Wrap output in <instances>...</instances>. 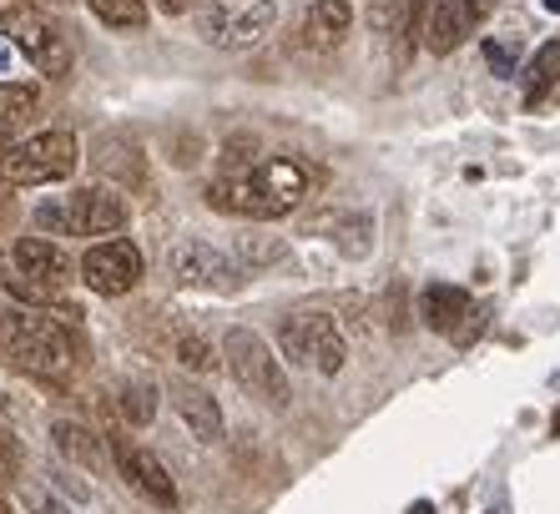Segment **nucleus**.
<instances>
[{
    "label": "nucleus",
    "instance_id": "obj_19",
    "mask_svg": "<svg viewBox=\"0 0 560 514\" xmlns=\"http://www.w3.org/2000/svg\"><path fill=\"white\" fill-rule=\"evenodd\" d=\"M233 253H237V268L243 272H262V268H278V262H283L288 243L273 237V232H237Z\"/></svg>",
    "mask_w": 560,
    "mask_h": 514
},
{
    "label": "nucleus",
    "instance_id": "obj_26",
    "mask_svg": "<svg viewBox=\"0 0 560 514\" xmlns=\"http://www.w3.org/2000/svg\"><path fill=\"white\" fill-rule=\"evenodd\" d=\"M485 61L495 66V77H515V71H521V40L515 36H485Z\"/></svg>",
    "mask_w": 560,
    "mask_h": 514
},
{
    "label": "nucleus",
    "instance_id": "obj_14",
    "mask_svg": "<svg viewBox=\"0 0 560 514\" xmlns=\"http://www.w3.org/2000/svg\"><path fill=\"white\" fill-rule=\"evenodd\" d=\"M172 409L183 413V424L192 429L202 444H218L222 439V409L202 384H187V378H172Z\"/></svg>",
    "mask_w": 560,
    "mask_h": 514
},
{
    "label": "nucleus",
    "instance_id": "obj_13",
    "mask_svg": "<svg viewBox=\"0 0 560 514\" xmlns=\"http://www.w3.org/2000/svg\"><path fill=\"white\" fill-rule=\"evenodd\" d=\"M11 262L26 283L46 288V293H56V288L66 283V253L51 237H21V243L11 247Z\"/></svg>",
    "mask_w": 560,
    "mask_h": 514
},
{
    "label": "nucleus",
    "instance_id": "obj_16",
    "mask_svg": "<svg viewBox=\"0 0 560 514\" xmlns=\"http://www.w3.org/2000/svg\"><path fill=\"white\" fill-rule=\"evenodd\" d=\"M469 293L465 288H455V283H430L424 293H419V318L430 323L434 334H450L455 338V328L469 318Z\"/></svg>",
    "mask_w": 560,
    "mask_h": 514
},
{
    "label": "nucleus",
    "instance_id": "obj_10",
    "mask_svg": "<svg viewBox=\"0 0 560 514\" xmlns=\"http://www.w3.org/2000/svg\"><path fill=\"white\" fill-rule=\"evenodd\" d=\"M142 272H147V257L127 237H106V243L86 247V257H81V283L102 297L131 293V288L142 283Z\"/></svg>",
    "mask_w": 560,
    "mask_h": 514
},
{
    "label": "nucleus",
    "instance_id": "obj_27",
    "mask_svg": "<svg viewBox=\"0 0 560 514\" xmlns=\"http://www.w3.org/2000/svg\"><path fill=\"white\" fill-rule=\"evenodd\" d=\"M21 454H26V449H21V439L0 429V489L15 479V469H21Z\"/></svg>",
    "mask_w": 560,
    "mask_h": 514
},
{
    "label": "nucleus",
    "instance_id": "obj_12",
    "mask_svg": "<svg viewBox=\"0 0 560 514\" xmlns=\"http://www.w3.org/2000/svg\"><path fill=\"white\" fill-rule=\"evenodd\" d=\"M112 459H117L121 479H127L142 500H152L156 510H172V504H177V484H172L167 464L156 459L152 449H137V444H127V439L112 434Z\"/></svg>",
    "mask_w": 560,
    "mask_h": 514
},
{
    "label": "nucleus",
    "instance_id": "obj_18",
    "mask_svg": "<svg viewBox=\"0 0 560 514\" xmlns=\"http://www.w3.org/2000/svg\"><path fill=\"white\" fill-rule=\"evenodd\" d=\"M415 21H419V0H389V5H378L374 11V26L389 36L394 61L399 66H405L409 51H415Z\"/></svg>",
    "mask_w": 560,
    "mask_h": 514
},
{
    "label": "nucleus",
    "instance_id": "obj_33",
    "mask_svg": "<svg viewBox=\"0 0 560 514\" xmlns=\"http://www.w3.org/2000/svg\"><path fill=\"white\" fill-rule=\"evenodd\" d=\"M409 514H434V510H430V504H415V510H409Z\"/></svg>",
    "mask_w": 560,
    "mask_h": 514
},
{
    "label": "nucleus",
    "instance_id": "obj_31",
    "mask_svg": "<svg viewBox=\"0 0 560 514\" xmlns=\"http://www.w3.org/2000/svg\"><path fill=\"white\" fill-rule=\"evenodd\" d=\"M162 5H167V11H183V5H187V0H162Z\"/></svg>",
    "mask_w": 560,
    "mask_h": 514
},
{
    "label": "nucleus",
    "instance_id": "obj_11",
    "mask_svg": "<svg viewBox=\"0 0 560 514\" xmlns=\"http://www.w3.org/2000/svg\"><path fill=\"white\" fill-rule=\"evenodd\" d=\"M490 5L495 0H430V11H424V46L434 56H450L455 46H465L480 31Z\"/></svg>",
    "mask_w": 560,
    "mask_h": 514
},
{
    "label": "nucleus",
    "instance_id": "obj_1",
    "mask_svg": "<svg viewBox=\"0 0 560 514\" xmlns=\"http://www.w3.org/2000/svg\"><path fill=\"white\" fill-rule=\"evenodd\" d=\"M313 192V177L303 162H258L248 172H222V177L208 182V207L228 212V218H243V222H273L288 218L293 207H303V197Z\"/></svg>",
    "mask_w": 560,
    "mask_h": 514
},
{
    "label": "nucleus",
    "instance_id": "obj_34",
    "mask_svg": "<svg viewBox=\"0 0 560 514\" xmlns=\"http://www.w3.org/2000/svg\"><path fill=\"white\" fill-rule=\"evenodd\" d=\"M0 156H5V152H0Z\"/></svg>",
    "mask_w": 560,
    "mask_h": 514
},
{
    "label": "nucleus",
    "instance_id": "obj_29",
    "mask_svg": "<svg viewBox=\"0 0 560 514\" xmlns=\"http://www.w3.org/2000/svg\"><path fill=\"white\" fill-rule=\"evenodd\" d=\"M485 318H490V308H480V303H475V308H469V318L455 328V343H469V338L485 328Z\"/></svg>",
    "mask_w": 560,
    "mask_h": 514
},
{
    "label": "nucleus",
    "instance_id": "obj_9",
    "mask_svg": "<svg viewBox=\"0 0 560 514\" xmlns=\"http://www.w3.org/2000/svg\"><path fill=\"white\" fill-rule=\"evenodd\" d=\"M167 272L172 283L183 288H202V293H237L243 288V268L233 253L202 243V237H183L167 247Z\"/></svg>",
    "mask_w": 560,
    "mask_h": 514
},
{
    "label": "nucleus",
    "instance_id": "obj_2",
    "mask_svg": "<svg viewBox=\"0 0 560 514\" xmlns=\"http://www.w3.org/2000/svg\"><path fill=\"white\" fill-rule=\"evenodd\" d=\"M0 353L31 373H46V378H61L77 363V348H71V334L61 323L21 308H0Z\"/></svg>",
    "mask_w": 560,
    "mask_h": 514
},
{
    "label": "nucleus",
    "instance_id": "obj_15",
    "mask_svg": "<svg viewBox=\"0 0 560 514\" xmlns=\"http://www.w3.org/2000/svg\"><path fill=\"white\" fill-rule=\"evenodd\" d=\"M353 31V5L349 0H313L303 15V46L308 51H334Z\"/></svg>",
    "mask_w": 560,
    "mask_h": 514
},
{
    "label": "nucleus",
    "instance_id": "obj_7",
    "mask_svg": "<svg viewBox=\"0 0 560 514\" xmlns=\"http://www.w3.org/2000/svg\"><path fill=\"white\" fill-rule=\"evenodd\" d=\"M278 348H283V359H293L299 369H318L324 378L343 369L349 359V348H343V334L334 328L328 313H293V318L278 323Z\"/></svg>",
    "mask_w": 560,
    "mask_h": 514
},
{
    "label": "nucleus",
    "instance_id": "obj_32",
    "mask_svg": "<svg viewBox=\"0 0 560 514\" xmlns=\"http://www.w3.org/2000/svg\"><path fill=\"white\" fill-rule=\"evenodd\" d=\"M540 5H546V11H556V15H560V0H540Z\"/></svg>",
    "mask_w": 560,
    "mask_h": 514
},
{
    "label": "nucleus",
    "instance_id": "obj_28",
    "mask_svg": "<svg viewBox=\"0 0 560 514\" xmlns=\"http://www.w3.org/2000/svg\"><path fill=\"white\" fill-rule=\"evenodd\" d=\"M21 500H26V510H31V514H66V504H61V500H51V494H46V489H36V484H31L26 494H21Z\"/></svg>",
    "mask_w": 560,
    "mask_h": 514
},
{
    "label": "nucleus",
    "instance_id": "obj_24",
    "mask_svg": "<svg viewBox=\"0 0 560 514\" xmlns=\"http://www.w3.org/2000/svg\"><path fill=\"white\" fill-rule=\"evenodd\" d=\"M172 359L183 363V369H192V373H212V369H218V353H212V343H202V338H192V334L172 338Z\"/></svg>",
    "mask_w": 560,
    "mask_h": 514
},
{
    "label": "nucleus",
    "instance_id": "obj_3",
    "mask_svg": "<svg viewBox=\"0 0 560 514\" xmlns=\"http://www.w3.org/2000/svg\"><path fill=\"white\" fill-rule=\"evenodd\" d=\"M40 232H61V237H102V232H121L127 227V202H121L112 187H81V192H66L40 202L36 212Z\"/></svg>",
    "mask_w": 560,
    "mask_h": 514
},
{
    "label": "nucleus",
    "instance_id": "obj_21",
    "mask_svg": "<svg viewBox=\"0 0 560 514\" xmlns=\"http://www.w3.org/2000/svg\"><path fill=\"white\" fill-rule=\"evenodd\" d=\"M556 81H560V40H546V46L530 56V66H525V102L535 106Z\"/></svg>",
    "mask_w": 560,
    "mask_h": 514
},
{
    "label": "nucleus",
    "instance_id": "obj_8",
    "mask_svg": "<svg viewBox=\"0 0 560 514\" xmlns=\"http://www.w3.org/2000/svg\"><path fill=\"white\" fill-rule=\"evenodd\" d=\"M0 36L11 40L15 51L26 56L40 77H51V81L71 77V40H66L51 21H40L36 11H26V5L0 11Z\"/></svg>",
    "mask_w": 560,
    "mask_h": 514
},
{
    "label": "nucleus",
    "instance_id": "obj_30",
    "mask_svg": "<svg viewBox=\"0 0 560 514\" xmlns=\"http://www.w3.org/2000/svg\"><path fill=\"white\" fill-rule=\"evenodd\" d=\"M11 66H15V46H11V40H5V36H0V77H5Z\"/></svg>",
    "mask_w": 560,
    "mask_h": 514
},
{
    "label": "nucleus",
    "instance_id": "obj_17",
    "mask_svg": "<svg viewBox=\"0 0 560 514\" xmlns=\"http://www.w3.org/2000/svg\"><path fill=\"white\" fill-rule=\"evenodd\" d=\"M51 444L66 454L71 464H81V469H106V444L96 429L86 424H71V419H61V424H51Z\"/></svg>",
    "mask_w": 560,
    "mask_h": 514
},
{
    "label": "nucleus",
    "instance_id": "obj_4",
    "mask_svg": "<svg viewBox=\"0 0 560 514\" xmlns=\"http://www.w3.org/2000/svg\"><path fill=\"white\" fill-rule=\"evenodd\" d=\"M81 162V147L71 131H36L26 142L5 147L0 156V177L11 187H51V182H66Z\"/></svg>",
    "mask_w": 560,
    "mask_h": 514
},
{
    "label": "nucleus",
    "instance_id": "obj_6",
    "mask_svg": "<svg viewBox=\"0 0 560 514\" xmlns=\"http://www.w3.org/2000/svg\"><path fill=\"white\" fill-rule=\"evenodd\" d=\"M278 26L273 0H208L197 15V31L218 46V51H248L268 31Z\"/></svg>",
    "mask_w": 560,
    "mask_h": 514
},
{
    "label": "nucleus",
    "instance_id": "obj_23",
    "mask_svg": "<svg viewBox=\"0 0 560 514\" xmlns=\"http://www.w3.org/2000/svg\"><path fill=\"white\" fill-rule=\"evenodd\" d=\"M92 15H102L117 31H142L147 26V0H86Z\"/></svg>",
    "mask_w": 560,
    "mask_h": 514
},
{
    "label": "nucleus",
    "instance_id": "obj_25",
    "mask_svg": "<svg viewBox=\"0 0 560 514\" xmlns=\"http://www.w3.org/2000/svg\"><path fill=\"white\" fill-rule=\"evenodd\" d=\"M121 413H127L131 424H152V419H156V388L142 384V378H137V384H127V388H121Z\"/></svg>",
    "mask_w": 560,
    "mask_h": 514
},
{
    "label": "nucleus",
    "instance_id": "obj_20",
    "mask_svg": "<svg viewBox=\"0 0 560 514\" xmlns=\"http://www.w3.org/2000/svg\"><path fill=\"white\" fill-rule=\"evenodd\" d=\"M36 106H40V91L31 81H0V137L26 127L36 116Z\"/></svg>",
    "mask_w": 560,
    "mask_h": 514
},
{
    "label": "nucleus",
    "instance_id": "obj_22",
    "mask_svg": "<svg viewBox=\"0 0 560 514\" xmlns=\"http://www.w3.org/2000/svg\"><path fill=\"white\" fill-rule=\"evenodd\" d=\"M328 227L349 257H364L374 247V212H339V218H328Z\"/></svg>",
    "mask_w": 560,
    "mask_h": 514
},
{
    "label": "nucleus",
    "instance_id": "obj_5",
    "mask_svg": "<svg viewBox=\"0 0 560 514\" xmlns=\"http://www.w3.org/2000/svg\"><path fill=\"white\" fill-rule=\"evenodd\" d=\"M222 363H228V373H233L248 394H258L262 404H273V409L288 404V373L273 348L262 343V334L243 328V323L228 328V334H222Z\"/></svg>",
    "mask_w": 560,
    "mask_h": 514
}]
</instances>
